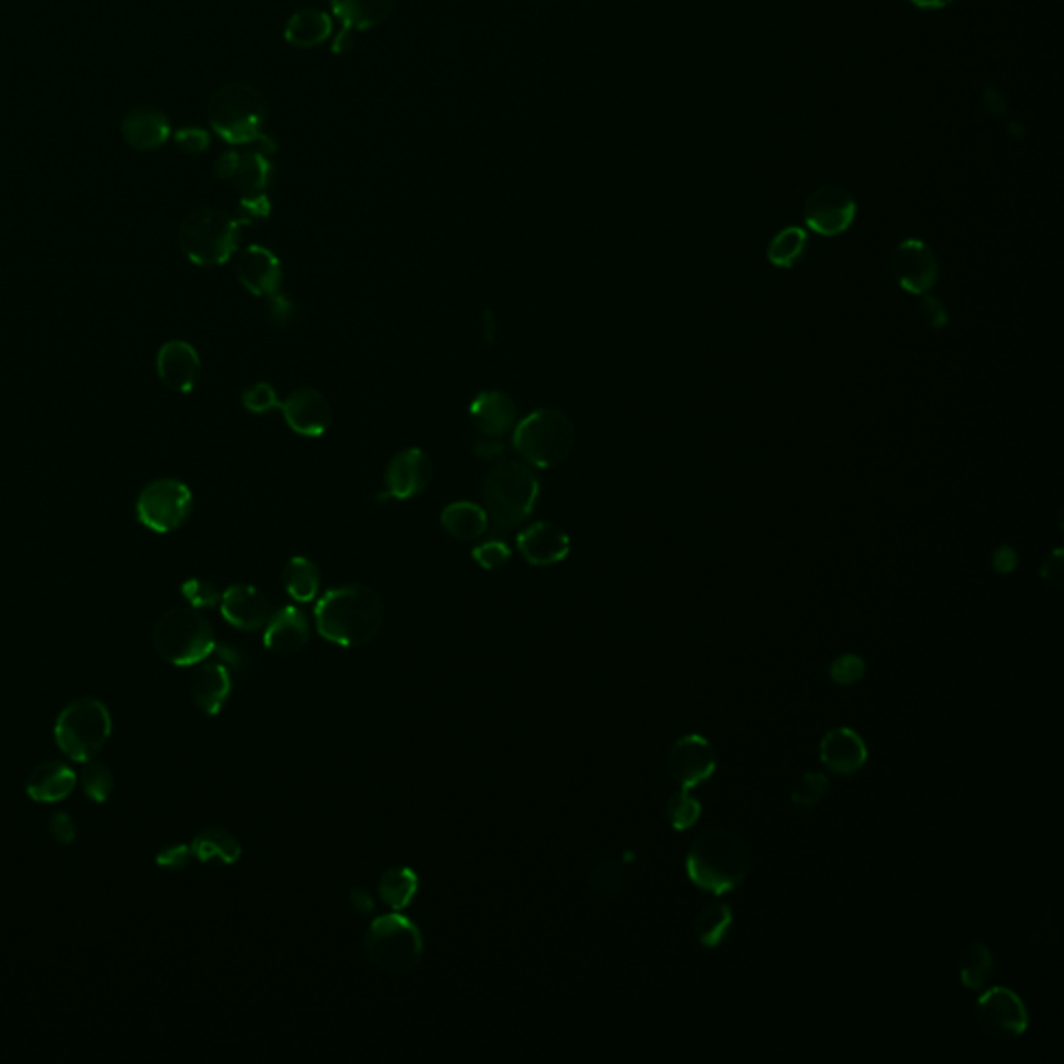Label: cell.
Returning <instances> with one entry per match:
<instances>
[{
    "label": "cell",
    "mask_w": 1064,
    "mask_h": 1064,
    "mask_svg": "<svg viewBox=\"0 0 1064 1064\" xmlns=\"http://www.w3.org/2000/svg\"><path fill=\"white\" fill-rule=\"evenodd\" d=\"M319 634L339 646H364L383 629L385 605L367 584L331 589L314 608Z\"/></svg>",
    "instance_id": "obj_1"
},
{
    "label": "cell",
    "mask_w": 1064,
    "mask_h": 1064,
    "mask_svg": "<svg viewBox=\"0 0 1064 1064\" xmlns=\"http://www.w3.org/2000/svg\"><path fill=\"white\" fill-rule=\"evenodd\" d=\"M751 871V853L744 840L727 830H707L696 836L686 855V873L694 886L711 894L736 890Z\"/></svg>",
    "instance_id": "obj_2"
},
{
    "label": "cell",
    "mask_w": 1064,
    "mask_h": 1064,
    "mask_svg": "<svg viewBox=\"0 0 1064 1064\" xmlns=\"http://www.w3.org/2000/svg\"><path fill=\"white\" fill-rule=\"evenodd\" d=\"M210 128L229 144L259 142L273 152V142L264 135L267 98L248 81L221 86L209 100Z\"/></svg>",
    "instance_id": "obj_3"
},
{
    "label": "cell",
    "mask_w": 1064,
    "mask_h": 1064,
    "mask_svg": "<svg viewBox=\"0 0 1064 1064\" xmlns=\"http://www.w3.org/2000/svg\"><path fill=\"white\" fill-rule=\"evenodd\" d=\"M539 489L531 464L501 460L484 479V510L500 529H514L531 516Z\"/></svg>",
    "instance_id": "obj_4"
},
{
    "label": "cell",
    "mask_w": 1064,
    "mask_h": 1064,
    "mask_svg": "<svg viewBox=\"0 0 1064 1064\" xmlns=\"http://www.w3.org/2000/svg\"><path fill=\"white\" fill-rule=\"evenodd\" d=\"M576 431L564 412L534 410L514 426V450L532 468L560 466L574 450Z\"/></svg>",
    "instance_id": "obj_5"
},
{
    "label": "cell",
    "mask_w": 1064,
    "mask_h": 1064,
    "mask_svg": "<svg viewBox=\"0 0 1064 1064\" xmlns=\"http://www.w3.org/2000/svg\"><path fill=\"white\" fill-rule=\"evenodd\" d=\"M242 223L225 210L198 209L179 227V245L183 254L200 267L225 264L238 252Z\"/></svg>",
    "instance_id": "obj_6"
},
{
    "label": "cell",
    "mask_w": 1064,
    "mask_h": 1064,
    "mask_svg": "<svg viewBox=\"0 0 1064 1064\" xmlns=\"http://www.w3.org/2000/svg\"><path fill=\"white\" fill-rule=\"evenodd\" d=\"M152 643L164 662L178 667L204 662L217 645L209 620L194 608L162 613L152 630Z\"/></svg>",
    "instance_id": "obj_7"
},
{
    "label": "cell",
    "mask_w": 1064,
    "mask_h": 1064,
    "mask_svg": "<svg viewBox=\"0 0 1064 1064\" xmlns=\"http://www.w3.org/2000/svg\"><path fill=\"white\" fill-rule=\"evenodd\" d=\"M111 711L98 699H76L59 713L54 724V741L67 757L90 761L97 757L111 739Z\"/></svg>",
    "instance_id": "obj_8"
},
{
    "label": "cell",
    "mask_w": 1064,
    "mask_h": 1064,
    "mask_svg": "<svg viewBox=\"0 0 1064 1064\" xmlns=\"http://www.w3.org/2000/svg\"><path fill=\"white\" fill-rule=\"evenodd\" d=\"M367 952L374 967L403 975L419 967L424 956V937L416 923L391 913L372 921L367 934Z\"/></svg>",
    "instance_id": "obj_9"
},
{
    "label": "cell",
    "mask_w": 1064,
    "mask_h": 1064,
    "mask_svg": "<svg viewBox=\"0 0 1064 1064\" xmlns=\"http://www.w3.org/2000/svg\"><path fill=\"white\" fill-rule=\"evenodd\" d=\"M194 508L190 486L178 479H157L145 484L135 501V514L148 531L169 534L181 529Z\"/></svg>",
    "instance_id": "obj_10"
},
{
    "label": "cell",
    "mask_w": 1064,
    "mask_h": 1064,
    "mask_svg": "<svg viewBox=\"0 0 1064 1064\" xmlns=\"http://www.w3.org/2000/svg\"><path fill=\"white\" fill-rule=\"evenodd\" d=\"M975 1016L987 1035L1016 1040L1027 1032L1030 1013L1021 996L1008 987H990L975 1004Z\"/></svg>",
    "instance_id": "obj_11"
},
{
    "label": "cell",
    "mask_w": 1064,
    "mask_h": 1064,
    "mask_svg": "<svg viewBox=\"0 0 1064 1064\" xmlns=\"http://www.w3.org/2000/svg\"><path fill=\"white\" fill-rule=\"evenodd\" d=\"M855 198L840 185H822L806 198L805 223L825 238L844 233L855 223Z\"/></svg>",
    "instance_id": "obj_12"
},
{
    "label": "cell",
    "mask_w": 1064,
    "mask_h": 1064,
    "mask_svg": "<svg viewBox=\"0 0 1064 1064\" xmlns=\"http://www.w3.org/2000/svg\"><path fill=\"white\" fill-rule=\"evenodd\" d=\"M665 763L667 772L680 784V789L691 791L710 780L717 767V755L707 739L689 734L672 744Z\"/></svg>",
    "instance_id": "obj_13"
},
{
    "label": "cell",
    "mask_w": 1064,
    "mask_h": 1064,
    "mask_svg": "<svg viewBox=\"0 0 1064 1064\" xmlns=\"http://www.w3.org/2000/svg\"><path fill=\"white\" fill-rule=\"evenodd\" d=\"M892 271L899 285L909 293H925L937 283L940 264L934 250L921 240H904L892 257Z\"/></svg>",
    "instance_id": "obj_14"
},
{
    "label": "cell",
    "mask_w": 1064,
    "mask_h": 1064,
    "mask_svg": "<svg viewBox=\"0 0 1064 1064\" xmlns=\"http://www.w3.org/2000/svg\"><path fill=\"white\" fill-rule=\"evenodd\" d=\"M433 479L431 458L419 448H410L398 453L385 470V498L389 500H412L426 491Z\"/></svg>",
    "instance_id": "obj_15"
},
{
    "label": "cell",
    "mask_w": 1064,
    "mask_h": 1064,
    "mask_svg": "<svg viewBox=\"0 0 1064 1064\" xmlns=\"http://www.w3.org/2000/svg\"><path fill=\"white\" fill-rule=\"evenodd\" d=\"M283 419L293 433L302 436H321L327 433L333 412L331 403L317 389H295L281 402Z\"/></svg>",
    "instance_id": "obj_16"
},
{
    "label": "cell",
    "mask_w": 1064,
    "mask_h": 1064,
    "mask_svg": "<svg viewBox=\"0 0 1064 1064\" xmlns=\"http://www.w3.org/2000/svg\"><path fill=\"white\" fill-rule=\"evenodd\" d=\"M238 281L252 295L271 298L281 291L283 267L269 248L264 245H248L235 260Z\"/></svg>",
    "instance_id": "obj_17"
},
{
    "label": "cell",
    "mask_w": 1064,
    "mask_h": 1064,
    "mask_svg": "<svg viewBox=\"0 0 1064 1064\" xmlns=\"http://www.w3.org/2000/svg\"><path fill=\"white\" fill-rule=\"evenodd\" d=\"M331 11L341 21L333 50L343 52L352 42V32H367L388 21L393 0H331Z\"/></svg>",
    "instance_id": "obj_18"
},
{
    "label": "cell",
    "mask_w": 1064,
    "mask_h": 1064,
    "mask_svg": "<svg viewBox=\"0 0 1064 1064\" xmlns=\"http://www.w3.org/2000/svg\"><path fill=\"white\" fill-rule=\"evenodd\" d=\"M157 372L159 379L171 391L190 393L200 381L202 362L194 345L181 339L167 341L157 354Z\"/></svg>",
    "instance_id": "obj_19"
},
{
    "label": "cell",
    "mask_w": 1064,
    "mask_h": 1064,
    "mask_svg": "<svg viewBox=\"0 0 1064 1064\" xmlns=\"http://www.w3.org/2000/svg\"><path fill=\"white\" fill-rule=\"evenodd\" d=\"M219 605L227 622L243 632L264 629L271 618L269 598L252 584H231L221 593Z\"/></svg>",
    "instance_id": "obj_20"
},
{
    "label": "cell",
    "mask_w": 1064,
    "mask_h": 1064,
    "mask_svg": "<svg viewBox=\"0 0 1064 1064\" xmlns=\"http://www.w3.org/2000/svg\"><path fill=\"white\" fill-rule=\"evenodd\" d=\"M518 549L532 565H553L570 555V536L553 522H534L518 534Z\"/></svg>",
    "instance_id": "obj_21"
},
{
    "label": "cell",
    "mask_w": 1064,
    "mask_h": 1064,
    "mask_svg": "<svg viewBox=\"0 0 1064 1064\" xmlns=\"http://www.w3.org/2000/svg\"><path fill=\"white\" fill-rule=\"evenodd\" d=\"M310 641V624L307 613L298 608L285 605L279 612L271 613L264 626V646L281 658L300 653Z\"/></svg>",
    "instance_id": "obj_22"
},
{
    "label": "cell",
    "mask_w": 1064,
    "mask_h": 1064,
    "mask_svg": "<svg viewBox=\"0 0 1064 1064\" xmlns=\"http://www.w3.org/2000/svg\"><path fill=\"white\" fill-rule=\"evenodd\" d=\"M470 419L484 436H503L514 431L518 422V405L503 391H481L470 403Z\"/></svg>",
    "instance_id": "obj_23"
},
{
    "label": "cell",
    "mask_w": 1064,
    "mask_h": 1064,
    "mask_svg": "<svg viewBox=\"0 0 1064 1064\" xmlns=\"http://www.w3.org/2000/svg\"><path fill=\"white\" fill-rule=\"evenodd\" d=\"M867 744L851 727H834L822 739L820 757L834 774L851 775L867 763Z\"/></svg>",
    "instance_id": "obj_24"
},
{
    "label": "cell",
    "mask_w": 1064,
    "mask_h": 1064,
    "mask_svg": "<svg viewBox=\"0 0 1064 1064\" xmlns=\"http://www.w3.org/2000/svg\"><path fill=\"white\" fill-rule=\"evenodd\" d=\"M121 133L123 140L142 152H152L159 150L161 145L167 144L171 135V126L167 114L162 113L157 107H135L133 111L126 114L121 123Z\"/></svg>",
    "instance_id": "obj_25"
},
{
    "label": "cell",
    "mask_w": 1064,
    "mask_h": 1064,
    "mask_svg": "<svg viewBox=\"0 0 1064 1064\" xmlns=\"http://www.w3.org/2000/svg\"><path fill=\"white\" fill-rule=\"evenodd\" d=\"M195 707L209 717L219 715L231 694V672L223 663H202L190 682Z\"/></svg>",
    "instance_id": "obj_26"
},
{
    "label": "cell",
    "mask_w": 1064,
    "mask_h": 1064,
    "mask_svg": "<svg viewBox=\"0 0 1064 1064\" xmlns=\"http://www.w3.org/2000/svg\"><path fill=\"white\" fill-rule=\"evenodd\" d=\"M78 774L63 761L40 763L26 780L28 796L36 803H59L76 791Z\"/></svg>",
    "instance_id": "obj_27"
},
{
    "label": "cell",
    "mask_w": 1064,
    "mask_h": 1064,
    "mask_svg": "<svg viewBox=\"0 0 1064 1064\" xmlns=\"http://www.w3.org/2000/svg\"><path fill=\"white\" fill-rule=\"evenodd\" d=\"M441 526L458 541H476L489 529V514L472 501H455L441 512Z\"/></svg>",
    "instance_id": "obj_28"
},
{
    "label": "cell",
    "mask_w": 1064,
    "mask_h": 1064,
    "mask_svg": "<svg viewBox=\"0 0 1064 1064\" xmlns=\"http://www.w3.org/2000/svg\"><path fill=\"white\" fill-rule=\"evenodd\" d=\"M229 179L243 195L264 194L273 179V164L260 150H248L242 154L235 152V162Z\"/></svg>",
    "instance_id": "obj_29"
},
{
    "label": "cell",
    "mask_w": 1064,
    "mask_h": 1064,
    "mask_svg": "<svg viewBox=\"0 0 1064 1064\" xmlns=\"http://www.w3.org/2000/svg\"><path fill=\"white\" fill-rule=\"evenodd\" d=\"M333 32V21L321 9H302L290 17L285 40L295 49H314Z\"/></svg>",
    "instance_id": "obj_30"
},
{
    "label": "cell",
    "mask_w": 1064,
    "mask_h": 1064,
    "mask_svg": "<svg viewBox=\"0 0 1064 1064\" xmlns=\"http://www.w3.org/2000/svg\"><path fill=\"white\" fill-rule=\"evenodd\" d=\"M190 846H192V855L202 863L221 861L223 865H233L242 856V844L223 827L202 830Z\"/></svg>",
    "instance_id": "obj_31"
},
{
    "label": "cell",
    "mask_w": 1064,
    "mask_h": 1064,
    "mask_svg": "<svg viewBox=\"0 0 1064 1064\" xmlns=\"http://www.w3.org/2000/svg\"><path fill=\"white\" fill-rule=\"evenodd\" d=\"M283 586L288 595L300 603L314 601L321 591V572L312 560L304 555H295L283 568Z\"/></svg>",
    "instance_id": "obj_32"
},
{
    "label": "cell",
    "mask_w": 1064,
    "mask_h": 1064,
    "mask_svg": "<svg viewBox=\"0 0 1064 1064\" xmlns=\"http://www.w3.org/2000/svg\"><path fill=\"white\" fill-rule=\"evenodd\" d=\"M419 894V875L410 867H391L379 880V896L393 911H403Z\"/></svg>",
    "instance_id": "obj_33"
},
{
    "label": "cell",
    "mask_w": 1064,
    "mask_h": 1064,
    "mask_svg": "<svg viewBox=\"0 0 1064 1064\" xmlns=\"http://www.w3.org/2000/svg\"><path fill=\"white\" fill-rule=\"evenodd\" d=\"M732 921H734V913L726 903L711 901L696 915L694 934L705 948H717L724 942Z\"/></svg>",
    "instance_id": "obj_34"
},
{
    "label": "cell",
    "mask_w": 1064,
    "mask_h": 1064,
    "mask_svg": "<svg viewBox=\"0 0 1064 1064\" xmlns=\"http://www.w3.org/2000/svg\"><path fill=\"white\" fill-rule=\"evenodd\" d=\"M994 975V956L984 942H973L961 961V982L968 990H984Z\"/></svg>",
    "instance_id": "obj_35"
},
{
    "label": "cell",
    "mask_w": 1064,
    "mask_h": 1064,
    "mask_svg": "<svg viewBox=\"0 0 1064 1064\" xmlns=\"http://www.w3.org/2000/svg\"><path fill=\"white\" fill-rule=\"evenodd\" d=\"M806 243H809V238H806V233L801 227H786L770 243L767 259L775 267L791 269L805 257Z\"/></svg>",
    "instance_id": "obj_36"
},
{
    "label": "cell",
    "mask_w": 1064,
    "mask_h": 1064,
    "mask_svg": "<svg viewBox=\"0 0 1064 1064\" xmlns=\"http://www.w3.org/2000/svg\"><path fill=\"white\" fill-rule=\"evenodd\" d=\"M80 784L81 791L94 803H107L114 791V775L104 763L98 761H83L81 763Z\"/></svg>",
    "instance_id": "obj_37"
},
{
    "label": "cell",
    "mask_w": 1064,
    "mask_h": 1064,
    "mask_svg": "<svg viewBox=\"0 0 1064 1064\" xmlns=\"http://www.w3.org/2000/svg\"><path fill=\"white\" fill-rule=\"evenodd\" d=\"M701 811L703 806L701 803L694 799L693 794L689 791H677L676 794H672V799L667 801V820L672 823L674 830H689L693 827L694 823L699 822L701 817Z\"/></svg>",
    "instance_id": "obj_38"
},
{
    "label": "cell",
    "mask_w": 1064,
    "mask_h": 1064,
    "mask_svg": "<svg viewBox=\"0 0 1064 1064\" xmlns=\"http://www.w3.org/2000/svg\"><path fill=\"white\" fill-rule=\"evenodd\" d=\"M589 884L603 896H618L624 890V873L612 859H599L589 870Z\"/></svg>",
    "instance_id": "obj_39"
},
{
    "label": "cell",
    "mask_w": 1064,
    "mask_h": 1064,
    "mask_svg": "<svg viewBox=\"0 0 1064 1064\" xmlns=\"http://www.w3.org/2000/svg\"><path fill=\"white\" fill-rule=\"evenodd\" d=\"M827 789H830V782H827L825 775L820 774V772H809V774L801 775L796 780V784L792 786V803L801 806H815L825 796Z\"/></svg>",
    "instance_id": "obj_40"
},
{
    "label": "cell",
    "mask_w": 1064,
    "mask_h": 1064,
    "mask_svg": "<svg viewBox=\"0 0 1064 1064\" xmlns=\"http://www.w3.org/2000/svg\"><path fill=\"white\" fill-rule=\"evenodd\" d=\"M181 595L190 603L194 610H204V608H214L221 603V591L209 581L202 579H190L181 584Z\"/></svg>",
    "instance_id": "obj_41"
},
{
    "label": "cell",
    "mask_w": 1064,
    "mask_h": 1064,
    "mask_svg": "<svg viewBox=\"0 0 1064 1064\" xmlns=\"http://www.w3.org/2000/svg\"><path fill=\"white\" fill-rule=\"evenodd\" d=\"M267 323L271 324L277 331L291 329L293 324L298 323V307H295V302L290 300L288 295H283L281 291L271 295V298H269V307H267Z\"/></svg>",
    "instance_id": "obj_42"
},
{
    "label": "cell",
    "mask_w": 1064,
    "mask_h": 1064,
    "mask_svg": "<svg viewBox=\"0 0 1064 1064\" xmlns=\"http://www.w3.org/2000/svg\"><path fill=\"white\" fill-rule=\"evenodd\" d=\"M472 558L484 570H500L510 562L512 549L508 548V543H503L500 539H491V541H484L481 545L472 549Z\"/></svg>",
    "instance_id": "obj_43"
},
{
    "label": "cell",
    "mask_w": 1064,
    "mask_h": 1064,
    "mask_svg": "<svg viewBox=\"0 0 1064 1064\" xmlns=\"http://www.w3.org/2000/svg\"><path fill=\"white\" fill-rule=\"evenodd\" d=\"M242 403L243 408L252 414H267L271 410L281 408L279 395H277L273 385H269V383H257V385L245 389Z\"/></svg>",
    "instance_id": "obj_44"
},
{
    "label": "cell",
    "mask_w": 1064,
    "mask_h": 1064,
    "mask_svg": "<svg viewBox=\"0 0 1064 1064\" xmlns=\"http://www.w3.org/2000/svg\"><path fill=\"white\" fill-rule=\"evenodd\" d=\"M830 676L840 686L856 684L861 677L865 676V662L853 653L840 655L839 660L830 663Z\"/></svg>",
    "instance_id": "obj_45"
},
{
    "label": "cell",
    "mask_w": 1064,
    "mask_h": 1064,
    "mask_svg": "<svg viewBox=\"0 0 1064 1064\" xmlns=\"http://www.w3.org/2000/svg\"><path fill=\"white\" fill-rule=\"evenodd\" d=\"M192 846L188 844H169L162 846L157 853V865L162 870L181 871L185 870L192 861Z\"/></svg>",
    "instance_id": "obj_46"
},
{
    "label": "cell",
    "mask_w": 1064,
    "mask_h": 1064,
    "mask_svg": "<svg viewBox=\"0 0 1064 1064\" xmlns=\"http://www.w3.org/2000/svg\"><path fill=\"white\" fill-rule=\"evenodd\" d=\"M271 212V202L267 194L259 195H243L242 202H240V217L238 221L242 225H250L254 221H260V219H267Z\"/></svg>",
    "instance_id": "obj_47"
},
{
    "label": "cell",
    "mask_w": 1064,
    "mask_h": 1064,
    "mask_svg": "<svg viewBox=\"0 0 1064 1064\" xmlns=\"http://www.w3.org/2000/svg\"><path fill=\"white\" fill-rule=\"evenodd\" d=\"M50 836L57 840L59 844H66L69 846L76 836H78V825L73 822V817L69 813H54L50 817L49 822Z\"/></svg>",
    "instance_id": "obj_48"
},
{
    "label": "cell",
    "mask_w": 1064,
    "mask_h": 1064,
    "mask_svg": "<svg viewBox=\"0 0 1064 1064\" xmlns=\"http://www.w3.org/2000/svg\"><path fill=\"white\" fill-rule=\"evenodd\" d=\"M921 314L925 319V323L930 324L932 329H944L948 324V312L944 304L934 298V295H925L921 300Z\"/></svg>",
    "instance_id": "obj_49"
},
{
    "label": "cell",
    "mask_w": 1064,
    "mask_h": 1064,
    "mask_svg": "<svg viewBox=\"0 0 1064 1064\" xmlns=\"http://www.w3.org/2000/svg\"><path fill=\"white\" fill-rule=\"evenodd\" d=\"M505 452H508V445L501 441L500 436H483L474 445V453L483 460H498Z\"/></svg>",
    "instance_id": "obj_50"
},
{
    "label": "cell",
    "mask_w": 1064,
    "mask_h": 1064,
    "mask_svg": "<svg viewBox=\"0 0 1064 1064\" xmlns=\"http://www.w3.org/2000/svg\"><path fill=\"white\" fill-rule=\"evenodd\" d=\"M1063 551L1056 549V551L1050 555L1048 560H1046L1044 568H1042V576H1044V581H1048L1050 584L1061 586V584H1063Z\"/></svg>",
    "instance_id": "obj_51"
},
{
    "label": "cell",
    "mask_w": 1064,
    "mask_h": 1064,
    "mask_svg": "<svg viewBox=\"0 0 1064 1064\" xmlns=\"http://www.w3.org/2000/svg\"><path fill=\"white\" fill-rule=\"evenodd\" d=\"M178 144L185 152H202L209 145V135L202 130L179 131Z\"/></svg>",
    "instance_id": "obj_52"
},
{
    "label": "cell",
    "mask_w": 1064,
    "mask_h": 1064,
    "mask_svg": "<svg viewBox=\"0 0 1064 1064\" xmlns=\"http://www.w3.org/2000/svg\"><path fill=\"white\" fill-rule=\"evenodd\" d=\"M1018 564V555L1013 548H1000L994 551V570L1000 574H1008L1015 570Z\"/></svg>",
    "instance_id": "obj_53"
},
{
    "label": "cell",
    "mask_w": 1064,
    "mask_h": 1064,
    "mask_svg": "<svg viewBox=\"0 0 1064 1064\" xmlns=\"http://www.w3.org/2000/svg\"><path fill=\"white\" fill-rule=\"evenodd\" d=\"M350 903H352L354 911H358L360 915H369V913H372V909H374V901H372L371 894H369L367 890H362V887H354V890L350 892Z\"/></svg>",
    "instance_id": "obj_54"
},
{
    "label": "cell",
    "mask_w": 1064,
    "mask_h": 1064,
    "mask_svg": "<svg viewBox=\"0 0 1064 1064\" xmlns=\"http://www.w3.org/2000/svg\"><path fill=\"white\" fill-rule=\"evenodd\" d=\"M911 4H915L917 9H944L948 7L952 0H909Z\"/></svg>",
    "instance_id": "obj_55"
}]
</instances>
